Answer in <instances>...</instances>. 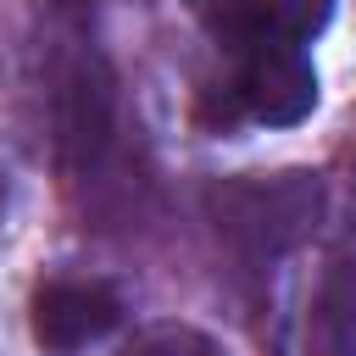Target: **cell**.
Here are the masks:
<instances>
[{
    "instance_id": "1",
    "label": "cell",
    "mask_w": 356,
    "mask_h": 356,
    "mask_svg": "<svg viewBox=\"0 0 356 356\" xmlns=\"http://www.w3.org/2000/svg\"><path fill=\"white\" fill-rule=\"evenodd\" d=\"M211 217L228 245L250 261H273L295 250L323 217V178L317 172H273V178H228L211 189Z\"/></svg>"
},
{
    "instance_id": "2",
    "label": "cell",
    "mask_w": 356,
    "mask_h": 356,
    "mask_svg": "<svg viewBox=\"0 0 356 356\" xmlns=\"http://www.w3.org/2000/svg\"><path fill=\"white\" fill-rule=\"evenodd\" d=\"M117 128V83L100 56H78L56 89V150L67 172H95L111 150Z\"/></svg>"
},
{
    "instance_id": "3",
    "label": "cell",
    "mask_w": 356,
    "mask_h": 356,
    "mask_svg": "<svg viewBox=\"0 0 356 356\" xmlns=\"http://www.w3.org/2000/svg\"><path fill=\"white\" fill-rule=\"evenodd\" d=\"M239 100L256 122L267 128H295L312 117L317 106V72L306 61V50L284 33H261L256 44H245V78H239Z\"/></svg>"
},
{
    "instance_id": "4",
    "label": "cell",
    "mask_w": 356,
    "mask_h": 356,
    "mask_svg": "<svg viewBox=\"0 0 356 356\" xmlns=\"http://www.w3.org/2000/svg\"><path fill=\"white\" fill-rule=\"evenodd\" d=\"M122 323V300L100 284H44L33 295V339L56 356H72V350H89L100 345L106 334H117Z\"/></svg>"
},
{
    "instance_id": "5",
    "label": "cell",
    "mask_w": 356,
    "mask_h": 356,
    "mask_svg": "<svg viewBox=\"0 0 356 356\" xmlns=\"http://www.w3.org/2000/svg\"><path fill=\"white\" fill-rule=\"evenodd\" d=\"M317 356H356V261L339 256L317 289Z\"/></svg>"
},
{
    "instance_id": "6",
    "label": "cell",
    "mask_w": 356,
    "mask_h": 356,
    "mask_svg": "<svg viewBox=\"0 0 356 356\" xmlns=\"http://www.w3.org/2000/svg\"><path fill=\"white\" fill-rule=\"evenodd\" d=\"M122 356H222V350L211 334H200L189 323H150L122 345Z\"/></svg>"
},
{
    "instance_id": "7",
    "label": "cell",
    "mask_w": 356,
    "mask_h": 356,
    "mask_svg": "<svg viewBox=\"0 0 356 356\" xmlns=\"http://www.w3.org/2000/svg\"><path fill=\"white\" fill-rule=\"evenodd\" d=\"M328 17H334V0H273V33H284L295 44L323 33Z\"/></svg>"
},
{
    "instance_id": "8",
    "label": "cell",
    "mask_w": 356,
    "mask_h": 356,
    "mask_svg": "<svg viewBox=\"0 0 356 356\" xmlns=\"http://www.w3.org/2000/svg\"><path fill=\"white\" fill-rule=\"evenodd\" d=\"M0 206H6V178H0Z\"/></svg>"
}]
</instances>
